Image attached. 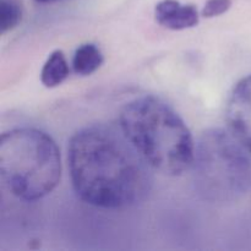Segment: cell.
<instances>
[{"instance_id":"obj_2","label":"cell","mask_w":251,"mask_h":251,"mask_svg":"<svg viewBox=\"0 0 251 251\" xmlns=\"http://www.w3.org/2000/svg\"><path fill=\"white\" fill-rule=\"evenodd\" d=\"M119 127L153 171L168 176L191 168L195 142L178 113L154 96L135 98L123 107Z\"/></svg>"},{"instance_id":"obj_4","label":"cell","mask_w":251,"mask_h":251,"mask_svg":"<svg viewBox=\"0 0 251 251\" xmlns=\"http://www.w3.org/2000/svg\"><path fill=\"white\" fill-rule=\"evenodd\" d=\"M229 131L208 129L195 145L193 181L198 195L213 205H230L251 189V158Z\"/></svg>"},{"instance_id":"obj_1","label":"cell","mask_w":251,"mask_h":251,"mask_svg":"<svg viewBox=\"0 0 251 251\" xmlns=\"http://www.w3.org/2000/svg\"><path fill=\"white\" fill-rule=\"evenodd\" d=\"M69 171L76 195L104 210L144 202L153 184L151 167L119 126L93 124L73 135Z\"/></svg>"},{"instance_id":"obj_7","label":"cell","mask_w":251,"mask_h":251,"mask_svg":"<svg viewBox=\"0 0 251 251\" xmlns=\"http://www.w3.org/2000/svg\"><path fill=\"white\" fill-rule=\"evenodd\" d=\"M104 58L96 44H82L76 49L73 58V69L80 76H88L102 66Z\"/></svg>"},{"instance_id":"obj_5","label":"cell","mask_w":251,"mask_h":251,"mask_svg":"<svg viewBox=\"0 0 251 251\" xmlns=\"http://www.w3.org/2000/svg\"><path fill=\"white\" fill-rule=\"evenodd\" d=\"M226 120L230 132L251 152V75L242 78L230 91Z\"/></svg>"},{"instance_id":"obj_3","label":"cell","mask_w":251,"mask_h":251,"mask_svg":"<svg viewBox=\"0 0 251 251\" xmlns=\"http://www.w3.org/2000/svg\"><path fill=\"white\" fill-rule=\"evenodd\" d=\"M0 176L14 196L24 201L41 200L60 181V151L41 130H10L0 140Z\"/></svg>"},{"instance_id":"obj_11","label":"cell","mask_w":251,"mask_h":251,"mask_svg":"<svg viewBox=\"0 0 251 251\" xmlns=\"http://www.w3.org/2000/svg\"><path fill=\"white\" fill-rule=\"evenodd\" d=\"M38 2H51V1H56V0H36Z\"/></svg>"},{"instance_id":"obj_6","label":"cell","mask_w":251,"mask_h":251,"mask_svg":"<svg viewBox=\"0 0 251 251\" xmlns=\"http://www.w3.org/2000/svg\"><path fill=\"white\" fill-rule=\"evenodd\" d=\"M154 17L161 26L172 31L191 28L199 24V11L194 5L178 0H162L154 7Z\"/></svg>"},{"instance_id":"obj_8","label":"cell","mask_w":251,"mask_h":251,"mask_svg":"<svg viewBox=\"0 0 251 251\" xmlns=\"http://www.w3.org/2000/svg\"><path fill=\"white\" fill-rule=\"evenodd\" d=\"M69 65L61 50H55L48 56L41 73V81L46 87H56L68 78Z\"/></svg>"},{"instance_id":"obj_10","label":"cell","mask_w":251,"mask_h":251,"mask_svg":"<svg viewBox=\"0 0 251 251\" xmlns=\"http://www.w3.org/2000/svg\"><path fill=\"white\" fill-rule=\"evenodd\" d=\"M230 6H232V0H207L201 14L206 19H212L227 12Z\"/></svg>"},{"instance_id":"obj_9","label":"cell","mask_w":251,"mask_h":251,"mask_svg":"<svg viewBox=\"0 0 251 251\" xmlns=\"http://www.w3.org/2000/svg\"><path fill=\"white\" fill-rule=\"evenodd\" d=\"M22 0H0V31L1 34L11 31L22 19Z\"/></svg>"}]
</instances>
